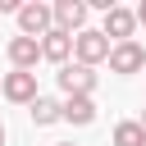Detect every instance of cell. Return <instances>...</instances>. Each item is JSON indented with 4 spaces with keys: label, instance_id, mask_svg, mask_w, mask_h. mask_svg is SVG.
I'll list each match as a JSON object with an SVG mask.
<instances>
[{
    "label": "cell",
    "instance_id": "1",
    "mask_svg": "<svg viewBox=\"0 0 146 146\" xmlns=\"http://www.w3.org/2000/svg\"><path fill=\"white\" fill-rule=\"evenodd\" d=\"M110 50H114V41H110L100 27H82V32L73 36V64L96 68V64H105V59H110Z\"/></svg>",
    "mask_w": 146,
    "mask_h": 146
},
{
    "label": "cell",
    "instance_id": "2",
    "mask_svg": "<svg viewBox=\"0 0 146 146\" xmlns=\"http://www.w3.org/2000/svg\"><path fill=\"white\" fill-rule=\"evenodd\" d=\"M18 36H32V41H41L50 27H55V9L46 5V0H27V5H18Z\"/></svg>",
    "mask_w": 146,
    "mask_h": 146
},
{
    "label": "cell",
    "instance_id": "3",
    "mask_svg": "<svg viewBox=\"0 0 146 146\" xmlns=\"http://www.w3.org/2000/svg\"><path fill=\"white\" fill-rule=\"evenodd\" d=\"M110 73H119V78H132V73H141L146 68V46L141 41H119L114 50H110Z\"/></svg>",
    "mask_w": 146,
    "mask_h": 146
},
{
    "label": "cell",
    "instance_id": "4",
    "mask_svg": "<svg viewBox=\"0 0 146 146\" xmlns=\"http://www.w3.org/2000/svg\"><path fill=\"white\" fill-rule=\"evenodd\" d=\"M0 96L14 100V105H32L41 91H36V73H23V68H9L0 78Z\"/></svg>",
    "mask_w": 146,
    "mask_h": 146
},
{
    "label": "cell",
    "instance_id": "5",
    "mask_svg": "<svg viewBox=\"0 0 146 146\" xmlns=\"http://www.w3.org/2000/svg\"><path fill=\"white\" fill-rule=\"evenodd\" d=\"M50 9H55V27L68 32V36H78L87 27V18H91V5L87 0H55Z\"/></svg>",
    "mask_w": 146,
    "mask_h": 146
},
{
    "label": "cell",
    "instance_id": "6",
    "mask_svg": "<svg viewBox=\"0 0 146 146\" xmlns=\"http://www.w3.org/2000/svg\"><path fill=\"white\" fill-rule=\"evenodd\" d=\"M55 82H59L64 96H91V91H96V68H87V64H64V68L55 73Z\"/></svg>",
    "mask_w": 146,
    "mask_h": 146
},
{
    "label": "cell",
    "instance_id": "7",
    "mask_svg": "<svg viewBox=\"0 0 146 146\" xmlns=\"http://www.w3.org/2000/svg\"><path fill=\"white\" fill-rule=\"evenodd\" d=\"M100 32H105L114 46H119V41H132V32H137V14H132V9H123V5H114V9L105 14Z\"/></svg>",
    "mask_w": 146,
    "mask_h": 146
},
{
    "label": "cell",
    "instance_id": "8",
    "mask_svg": "<svg viewBox=\"0 0 146 146\" xmlns=\"http://www.w3.org/2000/svg\"><path fill=\"white\" fill-rule=\"evenodd\" d=\"M5 55H9V64H14V68L32 73V68H36V59H41V41H32V36H9Z\"/></svg>",
    "mask_w": 146,
    "mask_h": 146
},
{
    "label": "cell",
    "instance_id": "9",
    "mask_svg": "<svg viewBox=\"0 0 146 146\" xmlns=\"http://www.w3.org/2000/svg\"><path fill=\"white\" fill-rule=\"evenodd\" d=\"M68 55H73V36L68 32H59V27H50L46 36H41V59H50V64H68Z\"/></svg>",
    "mask_w": 146,
    "mask_h": 146
},
{
    "label": "cell",
    "instance_id": "10",
    "mask_svg": "<svg viewBox=\"0 0 146 146\" xmlns=\"http://www.w3.org/2000/svg\"><path fill=\"white\" fill-rule=\"evenodd\" d=\"M64 123H73V128L96 123V100L91 96H64Z\"/></svg>",
    "mask_w": 146,
    "mask_h": 146
},
{
    "label": "cell",
    "instance_id": "11",
    "mask_svg": "<svg viewBox=\"0 0 146 146\" xmlns=\"http://www.w3.org/2000/svg\"><path fill=\"white\" fill-rule=\"evenodd\" d=\"M27 114H32L36 128H50V123L64 119V100H55V96H36V100L27 105Z\"/></svg>",
    "mask_w": 146,
    "mask_h": 146
},
{
    "label": "cell",
    "instance_id": "12",
    "mask_svg": "<svg viewBox=\"0 0 146 146\" xmlns=\"http://www.w3.org/2000/svg\"><path fill=\"white\" fill-rule=\"evenodd\" d=\"M110 141L114 146H146V128L137 119H123V123H114V137Z\"/></svg>",
    "mask_w": 146,
    "mask_h": 146
},
{
    "label": "cell",
    "instance_id": "13",
    "mask_svg": "<svg viewBox=\"0 0 146 146\" xmlns=\"http://www.w3.org/2000/svg\"><path fill=\"white\" fill-rule=\"evenodd\" d=\"M132 14H137V23H141V27H146V0H141V5H137V9H132Z\"/></svg>",
    "mask_w": 146,
    "mask_h": 146
},
{
    "label": "cell",
    "instance_id": "14",
    "mask_svg": "<svg viewBox=\"0 0 146 146\" xmlns=\"http://www.w3.org/2000/svg\"><path fill=\"white\" fill-rule=\"evenodd\" d=\"M137 123H141V128H146V110H141V119H137Z\"/></svg>",
    "mask_w": 146,
    "mask_h": 146
},
{
    "label": "cell",
    "instance_id": "15",
    "mask_svg": "<svg viewBox=\"0 0 146 146\" xmlns=\"http://www.w3.org/2000/svg\"><path fill=\"white\" fill-rule=\"evenodd\" d=\"M0 146H5V123H0Z\"/></svg>",
    "mask_w": 146,
    "mask_h": 146
},
{
    "label": "cell",
    "instance_id": "16",
    "mask_svg": "<svg viewBox=\"0 0 146 146\" xmlns=\"http://www.w3.org/2000/svg\"><path fill=\"white\" fill-rule=\"evenodd\" d=\"M59 146H73V141H59Z\"/></svg>",
    "mask_w": 146,
    "mask_h": 146
}]
</instances>
